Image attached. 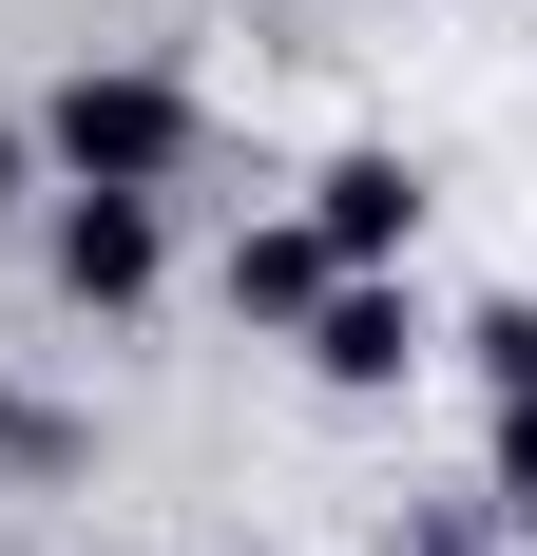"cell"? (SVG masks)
Here are the masks:
<instances>
[{"instance_id": "52a82bcc", "label": "cell", "mask_w": 537, "mask_h": 556, "mask_svg": "<svg viewBox=\"0 0 537 556\" xmlns=\"http://www.w3.org/2000/svg\"><path fill=\"white\" fill-rule=\"evenodd\" d=\"M461 345H480V384H537V307H480Z\"/></svg>"}, {"instance_id": "7a4b0ae2", "label": "cell", "mask_w": 537, "mask_h": 556, "mask_svg": "<svg viewBox=\"0 0 537 556\" xmlns=\"http://www.w3.org/2000/svg\"><path fill=\"white\" fill-rule=\"evenodd\" d=\"M154 269H173L154 192H58V288H77V307H135Z\"/></svg>"}, {"instance_id": "30bf717a", "label": "cell", "mask_w": 537, "mask_h": 556, "mask_svg": "<svg viewBox=\"0 0 537 556\" xmlns=\"http://www.w3.org/2000/svg\"><path fill=\"white\" fill-rule=\"evenodd\" d=\"M0 442H39V422H20V384H0Z\"/></svg>"}, {"instance_id": "8992f818", "label": "cell", "mask_w": 537, "mask_h": 556, "mask_svg": "<svg viewBox=\"0 0 537 556\" xmlns=\"http://www.w3.org/2000/svg\"><path fill=\"white\" fill-rule=\"evenodd\" d=\"M499 518L537 538V384H499Z\"/></svg>"}, {"instance_id": "3957f363", "label": "cell", "mask_w": 537, "mask_h": 556, "mask_svg": "<svg viewBox=\"0 0 537 556\" xmlns=\"http://www.w3.org/2000/svg\"><path fill=\"white\" fill-rule=\"evenodd\" d=\"M308 230H326V269H403V250H423V173H403V154H346L308 192Z\"/></svg>"}, {"instance_id": "9c48e42d", "label": "cell", "mask_w": 537, "mask_h": 556, "mask_svg": "<svg viewBox=\"0 0 537 556\" xmlns=\"http://www.w3.org/2000/svg\"><path fill=\"white\" fill-rule=\"evenodd\" d=\"M403 556H480V538H461V518H423V538H403Z\"/></svg>"}, {"instance_id": "5b68a950", "label": "cell", "mask_w": 537, "mask_h": 556, "mask_svg": "<svg viewBox=\"0 0 537 556\" xmlns=\"http://www.w3.org/2000/svg\"><path fill=\"white\" fill-rule=\"evenodd\" d=\"M326 288H346V269H326V230H250V250H230V307H250V327H308Z\"/></svg>"}, {"instance_id": "ba28073f", "label": "cell", "mask_w": 537, "mask_h": 556, "mask_svg": "<svg viewBox=\"0 0 537 556\" xmlns=\"http://www.w3.org/2000/svg\"><path fill=\"white\" fill-rule=\"evenodd\" d=\"M20 192H39V135H0V212H20Z\"/></svg>"}, {"instance_id": "277c9868", "label": "cell", "mask_w": 537, "mask_h": 556, "mask_svg": "<svg viewBox=\"0 0 537 556\" xmlns=\"http://www.w3.org/2000/svg\"><path fill=\"white\" fill-rule=\"evenodd\" d=\"M308 365L326 384H403V365H423V307H403V269H346L308 307Z\"/></svg>"}, {"instance_id": "6da1fadb", "label": "cell", "mask_w": 537, "mask_h": 556, "mask_svg": "<svg viewBox=\"0 0 537 556\" xmlns=\"http://www.w3.org/2000/svg\"><path fill=\"white\" fill-rule=\"evenodd\" d=\"M39 154H58V192H173L192 97H173V77H58V97H39Z\"/></svg>"}]
</instances>
